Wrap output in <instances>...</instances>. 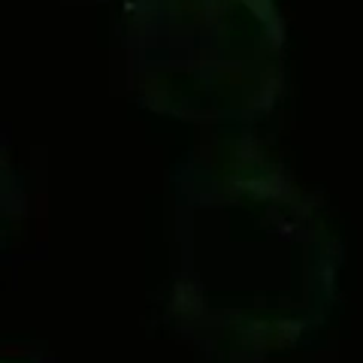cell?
Instances as JSON below:
<instances>
[{"label": "cell", "instance_id": "cell-1", "mask_svg": "<svg viewBox=\"0 0 363 363\" xmlns=\"http://www.w3.org/2000/svg\"><path fill=\"white\" fill-rule=\"evenodd\" d=\"M339 245L318 200L248 140L182 167L169 240V318L215 360L260 363L330 315Z\"/></svg>", "mask_w": 363, "mask_h": 363}, {"label": "cell", "instance_id": "cell-2", "mask_svg": "<svg viewBox=\"0 0 363 363\" xmlns=\"http://www.w3.org/2000/svg\"><path fill=\"white\" fill-rule=\"evenodd\" d=\"M128 88L140 106L200 128H252L285 91L276 0H128Z\"/></svg>", "mask_w": 363, "mask_h": 363}, {"label": "cell", "instance_id": "cell-3", "mask_svg": "<svg viewBox=\"0 0 363 363\" xmlns=\"http://www.w3.org/2000/svg\"><path fill=\"white\" fill-rule=\"evenodd\" d=\"M18 185H16V176L9 164L0 157V242H4V236L9 230V224L18 215Z\"/></svg>", "mask_w": 363, "mask_h": 363}]
</instances>
